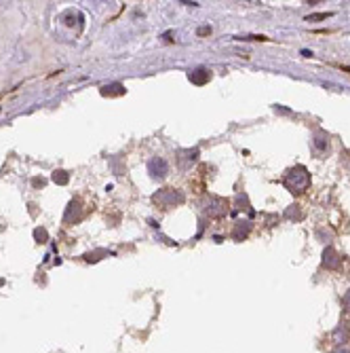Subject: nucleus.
Instances as JSON below:
<instances>
[{"label":"nucleus","mask_w":350,"mask_h":353,"mask_svg":"<svg viewBox=\"0 0 350 353\" xmlns=\"http://www.w3.org/2000/svg\"><path fill=\"white\" fill-rule=\"evenodd\" d=\"M152 201H154L158 207L167 209V207L182 205V203H184V195H182V192H177V190H173V188H163V190H158L156 195L152 197Z\"/></svg>","instance_id":"f03ea898"},{"label":"nucleus","mask_w":350,"mask_h":353,"mask_svg":"<svg viewBox=\"0 0 350 353\" xmlns=\"http://www.w3.org/2000/svg\"><path fill=\"white\" fill-rule=\"evenodd\" d=\"M287 218H302V216L298 214V205H293V209L287 211Z\"/></svg>","instance_id":"2eb2a0df"},{"label":"nucleus","mask_w":350,"mask_h":353,"mask_svg":"<svg viewBox=\"0 0 350 353\" xmlns=\"http://www.w3.org/2000/svg\"><path fill=\"white\" fill-rule=\"evenodd\" d=\"M346 337H348L346 328H344V326H340V328L334 332V343H338V345H340V343H344V341H346Z\"/></svg>","instance_id":"f8f14e48"},{"label":"nucleus","mask_w":350,"mask_h":353,"mask_svg":"<svg viewBox=\"0 0 350 353\" xmlns=\"http://www.w3.org/2000/svg\"><path fill=\"white\" fill-rule=\"evenodd\" d=\"M329 17V13H321V15H310V17H306V21H317V19H327Z\"/></svg>","instance_id":"ddd939ff"},{"label":"nucleus","mask_w":350,"mask_h":353,"mask_svg":"<svg viewBox=\"0 0 350 353\" xmlns=\"http://www.w3.org/2000/svg\"><path fill=\"white\" fill-rule=\"evenodd\" d=\"M51 178H53V182H55V184H59V186H66V184L70 182V176H68V172H64V170H55Z\"/></svg>","instance_id":"9d476101"},{"label":"nucleus","mask_w":350,"mask_h":353,"mask_svg":"<svg viewBox=\"0 0 350 353\" xmlns=\"http://www.w3.org/2000/svg\"><path fill=\"white\" fill-rule=\"evenodd\" d=\"M283 184H285V188L289 190V192L300 195V192H304V190L310 186V174H308V170L304 165H295V167H291V170L285 174Z\"/></svg>","instance_id":"f257e3e1"},{"label":"nucleus","mask_w":350,"mask_h":353,"mask_svg":"<svg viewBox=\"0 0 350 353\" xmlns=\"http://www.w3.org/2000/svg\"><path fill=\"white\" fill-rule=\"evenodd\" d=\"M342 305H344V309H346V311L350 313V290H348V292L344 294V301H342Z\"/></svg>","instance_id":"4468645a"},{"label":"nucleus","mask_w":350,"mask_h":353,"mask_svg":"<svg viewBox=\"0 0 350 353\" xmlns=\"http://www.w3.org/2000/svg\"><path fill=\"white\" fill-rule=\"evenodd\" d=\"M340 256L336 254L334 248H327L325 252H323V267H327V269H338L340 267Z\"/></svg>","instance_id":"20e7f679"},{"label":"nucleus","mask_w":350,"mask_h":353,"mask_svg":"<svg viewBox=\"0 0 350 353\" xmlns=\"http://www.w3.org/2000/svg\"><path fill=\"white\" fill-rule=\"evenodd\" d=\"M329 353H350V349H346L344 345H340V347H336L334 351H329Z\"/></svg>","instance_id":"f3484780"},{"label":"nucleus","mask_w":350,"mask_h":353,"mask_svg":"<svg viewBox=\"0 0 350 353\" xmlns=\"http://www.w3.org/2000/svg\"><path fill=\"white\" fill-rule=\"evenodd\" d=\"M34 239L36 241H38V243H47L49 241V233H47V228H36V231H34Z\"/></svg>","instance_id":"9b49d317"},{"label":"nucleus","mask_w":350,"mask_h":353,"mask_svg":"<svg viewBox=\"0 0 350 353\" xmlns=\"http://www.w3.org/2000/svg\"><path fill=\"white\" fill-rule=\"evenodd\" d=\"M209 32H211V28H201V30H199L201 36H203V34H209Z\"/></svg>","instance_id":"a211bd4d"},{"label":"nucleus","mask_w":350,"mask_h":353,"mask_svg":"<svg viewBox=\"0 0 350 353\" xmlns=\"http://www.w3.org/2000/svg\"><path fill=\"white\" fill-rule=\"evenodd\" d=\"M124 93H127V89H124L122 85H118V83L102 87V95H104V98H118V95H124Z\"/></svg>","instance_id":"423d86ee"},{"label":"nucleus","mask_w":350,"mask_h":353,"mask_svg":"<svg viewBox=\"0 0 350 353\" xmlns=\"http://www.w3.org/2000/svg\"><path fill=\"white\" fill-rule=\"evenodd\" d=\"M32 184H34L36 188H42V186H44V180H42V178H34V180H32Z\"/></svg>","instance_id":"dca6fc26"},{"label":"nucleus","mask_w":350,"mask_h":353,"mask_svg":"<svg viewBox=\"0 0 350 353\" xmlns=\"http://www.w3.org/2000/svg\"><path fill=\"white\" fill-rule=\"evenodd\" d=\"M344 70H346V72H350V66H346V68H344Z\"/></svg>","instance_id":"6ab92c4d"},{"label":"nucleus","mask_w":350,"mask_h":353,"mask_svg":"<svg viewBox=\"0 0 350 353\" xmlns=\"http://www.w3.org/2000/svg\"><path fill=\"white\" fill-rule=\"evenodd\" d=\"M150 172H152V176L163 178V176H167V172H169V165H167L165 159H152V161H150Z\"/></svg>","instance_id":"39448f33"},{"label":"nucleus","mask_w":350,"mask_h":353,"mask_svg":"<svg viewBox=\"0 0 350 353\" xmlns=\"http://www.w3.org/2000/svg\"><path fill=\"white\" fill-rule=\"evenodd\" d=\"M209 70H205V68H199V70H194V72H190L188 74V78H190V81L194 83V85H205L209 81Z\"/></svg>","instance_id":"0eeeda50"},{"label":"nucleus","mask_w":350,"mask_h":353,"mask_svg":"<svg viewBox=\"0 0 350 353\" xmlns=\"http://www.w3.org/2000/svg\"><path fill=\"white\" fill-rule=\"evenodd\" d=\"M249 231H251V224L249 222H238L236 228H234V233H232V237H234L236 241H243L245 237L249 235Z\"/></svg>","instance_id":"6e6552de"},{"label":"nucleus","mask_w":350,"mask_h":353,"mask_svg":"<svg viewBox=\"0 0 350 353\" xmlns=\"http://www.w3.org/2000/svg\"><path fill=\"white\" fill-rule=\"evenodd\" d=\"M327 146H329L327 136L323 134V131H317V136H315V148H317V153H323Z\"/></svg>","instance_id":"1a4fd4ad"},{"label":"nucleus","mask_w":350,"mask_h":353,"mask_svg":"<svg viewBox=\"0 0 350 353\" xmlns=\"http://www.w3.org/2000/svg\"><path fill=\"white\" fill-rule=\"evenodd\" d=\"M228 207H230V203L226 199H222V197H209L207 201V205H205V211L211 216V218H224L228 214Z\"/></svg>","instance_id":"7ed1b4c3"}]
</instances>
